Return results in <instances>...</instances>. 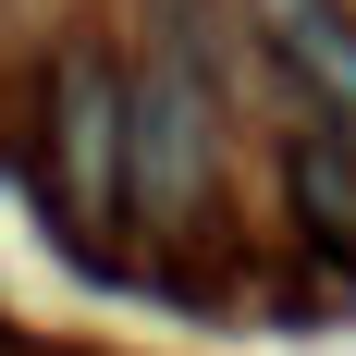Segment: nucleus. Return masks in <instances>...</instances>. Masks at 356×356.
I'll return each instance as SVG.
<instances>
[{"label":"nucleus","instance_id":"4","mask_svg":"<svg viewBox=\"0 0 356 356\" xmlns=\"http://www.w3.org/2000/svg\"><path fill=\"white\" fill-rule=\"evenodd\" d=\"M295 209H307V234H332V246H356V160L332 136H295Z\"/></svg>","mask_w":356,"mask_h":356},{"label":"nucleus","instance_id":"1","mask_svg":"<svg viewBox=\"0 0 356 356\" xmlns=\"http://www.w3.org/2000/svg\"><path fill=\"white\" fill-rule=\"evenodd\" d=\"M123 147H136V99H123V74L99 49H74L62 86H49V172H62L74 221H99L123 197Z\"/></svg>","mask_w":356,"mask_h":356},{"label":"nucleus","instance_id":"3","mask_svg":"<svg viewBox=\"0 0 356 356\" xmlns=\"http://www.w3.org/2000/svg\"><path fill=\"white\" fill-rule=\"evenodd\" d=\"M258 13H270V37H283V62L356 111V25L344 13H320V0H258Z\"/></svg>","mask_w":356,"mask_h":356},{"label":"nucleus","instance_id":"2","mask_svg":"<svg viewBox=\"0 0 356 356\" xmlns=\"http://www.w3.org/2000/svg\"><path fill=\"white\" fill-rule=\"evenodd\" d=\"M136 172L160 209H184L197 184H209V74H197V49H147V86H136Z\"/></svg>","mask_w":356,"mask_h":356}]
</instances>
